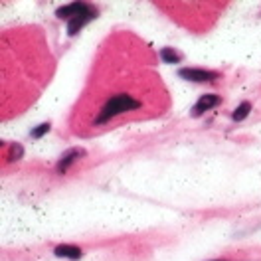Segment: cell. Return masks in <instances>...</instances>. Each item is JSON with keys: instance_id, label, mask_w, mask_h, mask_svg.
<instances>
[{"instance_id": "1", "label": "cell", "mask_w": 261, "mask_h": 261, "mask_svg": "<svg viewBox=\"0 0 261 261\" xmlns=\"http://www.w3.org/2000/svg\"><path fill=\"white\" fill-rule=\"evenodd\" d=\"M97 14V6L87 4V2H71V4L60 6L56 10V16L62 18V20H67V34L69 36H75L87 22L95 20Z\"/></svg>"}, {"instance_id": "2", "label": "cell", "mask_w": 261, "mask_h": 261, "mask_svg": "<svg viewBox=\"0 0 261 261\" xmlns=\"http://www.w3.org/2000/svg\"><path fill=\"white\" fill-rule=\"evenodd\" d=\"M139 107H141V101L135 97H130L129 93L113 95V97L103 105V109H101L99 115L95 117L93 125H97V127L99 125H105V123H109L111 119H115L117 115L129 113V111H135V109H139Z\"/></svg>"}, {"instance_id": "3", "label": "cell", "mask_w": 261, "mask_h": 261, "mask_svg": "<svg viewBox=\"0 0 261 261\" xmlns=\"http://www.w3.org/2000/svg\"><path fill=\"white\" fill-rule=\"evenodd\" d=\"M178 75L182 80H188V82H194V83H208V82H214L218 77L216 71L198 69V67H184V69L178 71Z\"/></svg>"}, {"instance_id": "4", "label": "cell", "mask_w": 261, "mask_h": 261, "mask_svg": "<svg viewBox=\"0 0 261 261\" xmlns=\"http://www.w3.org/2000/svg\"><path fill=\"white\" fill-rule=\"evenodd\" d=\"M83 156H85V148H82V147H73V148H69V150H65L64 154L60 156L58 164H56L58 172H60V174H65L67 168H69L71 164L77 163L80 159H83Z\"/></svg>"}, {"instance_id": "5", "label": "cell", "mask_w": 261, "mask_h": 261, "mask_svg": "<svg viewBox=\"0 0 261 261\" xmlns=\"http://www.w3.org/2000/svg\"><path fill=\"white\" fill-rule=\"evenodd\" d=\"M220 101H222V99L218 97V95H214V93H208V95H202V97L198 99V103H196L194 107H192V115H202V113H206V111H210V109H214L216 105H220Z\"/></svg>"}, {"instance_id": "6", "label": "cell", "mask_w": 261, "mask_h": 261, "mask_svg": "<svg viewBox=\"0 0 261 261\" xmlns=\"http://www.w3.org/2000/svg\"><path fill=\"white\" fill-rule=\"evenodd\" d=\"M54 253H56L58 257H65V259H73V261H77L83 257V251L77 245H67V244L56 245Z\"/></svg>"}, {"instance_id": "7", "label": "cell", "mask_w": 261, "mask_h": 261, "mask_svg": "<svg viewBox=\"0 0 261 261\" xmlns=\"http://www.w3.org/2000/svg\"><path fill=\"white\" fill-rule=\"evenodd\" d=\"M249 111H251V103L244 101V103H240V105H238V109L231 113V119H233L236 123H240V121H244L245 117L249 115Z\"/></svg>"}, {"instance_id": "8", "label": "cell", "mask_w": 261, "mask_h": 261, "mask_svg": "<svg viewBox=\"0 0 261 261\" xmlns=\"http://www.w3.org/2000/svg\"><path fill=\"white\" fill-rule=\"evenodd\" d=\"M161 58H163L166 64H178L182 56H180L174 48H164L163 51H161Z\"/></svg>"}, {"instance_id": "9", "label": "cell", "mask_w": 261, "mask_h": 261, "mask_svg": "<svg viewBox=\"0 0 261 261\" xmlns=\"http://www.w3.org/2000/svg\"><path fill=\"white\" fill-rule=\"evenodd\" d=\"M22 156H24V147L18 145V143H12V145H10V150H8V161H10V163H16Z\"/></svg>"}, {"instance_id": "10", "label": "cell", "mask_w": 261, "mask_h": 261, "mask_svg": "<svg viewBox=\"0 0 261 261\" xmlns=\"http://www.w3.org/2000/svg\"><path fill=\"white\" fill-rule=\"evenodd\" d=\"M48 130H49V123H42V125H38L36 129H32L30 137H32V139H40V137H44Z\"/></svg>"}, {"instance_id": "11", "label": "cell", "mask_w": 261, "mask_h": 261, "mask_svg": "<svg viewBox=\"0 0 261 261\" xmlns=\"http://www.w3.org/2000/svg\"><path fill=\"white\" fill-rule=\"evenodd\" d=\"M216 261H224V259H216Z\"/></svg>"}]
</instances>
